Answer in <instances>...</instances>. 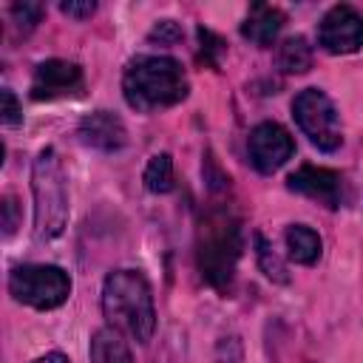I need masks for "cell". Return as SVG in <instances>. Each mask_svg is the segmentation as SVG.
Segmentation results:
<instances>
[{
  "label": "cell",
  "instance_id": "obj_23",
  "mask_svg": "<svg viewBox=\"0 0 363 363\" xmlns=\"http://www.w3.org/2000/svg\"><path fill=\"white\" fill-rule=\"evenodd\" d=\"M179 37H182V31L176 28L173 20H162V23L150 31V40H159V43H176Z\"/></svg>",
  "mask_w": 363,
  "mask_h": 363
},
{
  "label": "cell",
  "instance_id": "obj_22",
  "mask_svg": "<svg viewBox=\"0 0 363 363\" xmlns=\"http://www.w3.org/2000/svg\"><path fill=\"white\" fill-rule=\"evenodd\" d=\"M60 11L68 14V17H74V20H85V17H91L96 11V3H91V0H85V3L68 0V3H60Z\"/></svg>",
  "mask_w": 363,
  "mask_h": 363
},
{
  "label": "cell",
  "instance_id": "obj_9",
  "mask_svg": "<svg viewBox=\"0 0 363 363\" xmlns=\"http://www.w3.org/2000/svg\"><path fill=\"white\" fill-rule=\"evenodd\" d=\"M286 187H289L292 193H301V196H306V199H315L318 204H323V207H329V210H337V207L346 201L343 179H340V173H335V170H329V167L303 164V167H298L295 173H289Z\"/></svg>",
  "mask_w": 363,
  "mask_h": 363
},
{
  "label": "cell",
  "instance_id": "obj_6",
  "mask_svg": "<svg viewBox=\"0 0 363 363\" xmlns=\"http://www.w3.org/2000/svg\"><path fill=\"white\" fill-rule=\"evenodd\" d=\"M292 116L318 150L332 153V150L340 147V142H343L340 119H337V111H335L332 99L323 91H318V88L301 91L292 102Z\"/></svg>",
  "mask_w": 363,
  "mask_h": 363
},
{
  "label": "cell",
  "instance_id": "obj_4",
  "mask_svg": "<svg viewBox=\"0 0 363 363\" xmlns=\"http://www.w3.org/2000/svg\"><path fill=\"white\" fill-rule=\"evenodd\" d=\"M31 190H34V235L40 241H51L65 230L68 221L65 173L54 147H43L37 153L31 170Z\"/></svg>",
  "mask_w": 363,
  "mask_h": 363
},
{
  "label": "cell",
  "instance_id": "obj_17",
  "mask_svg": "<svg viewBox=\"0 0 363 363\" xmlns=\"http://www.w3.org/2000/svg\"><path fill=\"white\" fill-rule=\"evenodd\" d=\"M255 247H258V264H261V269H264V275L267 278H272V281H286V269H284V264L278 261V255L272 252V247L267 244V238L258 233L255 235Z\"/></svg>",
  "mask_w": 363,
  "mask_h": 363
},
{
  "label": "cell",
  "instance_id": "obj_5",
  "mask_svg": "<svg viewBox=\"0 0 363 363\" xmlns=\"http://www.w3.org/2000/svg\"><path fill=\"white\" fill-rule=\"evenodd\" d=\"M9 289L20 303L34 309H54L71 292V278L51 264H23L11 272Z\"/></svg>",
  "mask_w": 363,
  "mask_h": 363
},
{
  "label": "cell",
  "instance_id": "obj_3",
  "mask_svg": "<svg viewBox=\"0 0 363 363\" xmlns=\"http://www.w3.org/2000/svg\"><path fill=\"white\" fill-rule=\"evenodd\" d=\"M187 88V74L170 57H136L128 62L122 77L128 105L145 113L182 102Z\"/></svg>",
  "mask_w": 363,
  "mask_h": 363
},
{
  "label": "cell",
  "instance_id": "obj_7",
  "mask_svg": "<svg viewBox=\"0 0 363 363\" xmlns=\"http://www.w3.org/2000/svg\"><path fill=\"white\" fill-rule=\"evenodd\" d=\"M318 43L329 54H352L363 45V14L354 6H332L318 28Z\"/></svg>",
  "mask_w": 363,
  "mask_h": 363
},
{
  "label": "cell",
  "instance_id": "obj_19",
  "mask_svg": "<svg viewBox=\"0 0 363 363\" xmlns=\"http://www.w3.org/2000/svg\"><path fill=\"white\" fill-rule=\"evenodd\" d=\"M199 43H201V60L207 65H218V54L224 51V43L207 28H199Z\"/></svg>",
  "mask_w": 363,
  "mask_h": 363
},
{
  "label": "cell",
  "instance_id": "obj_12",
  "mask_svg": "<svg viewBox=\"0 0 363 363\" xmlns=\"http://www.w3.org/2000/svg\"><path fill=\"white\" fill-rule=\"evenodd\" d=\"M281 28H284V11L264 6V3H255L241 23V37L250 40L252 45H269Z\"/></svg>",
  "mask_w": 363,
  "mask_h": 363
},
{
  "label": "cell",
  "instance_id": "obj_11",
  "mask_svg": "<svg viewBox=\"0 0 363 363\" xmlns=\"http://www.w3.org/2000/svg\"><path fill=\"white\" fill-rule=\"evenodd\" d=\"M125 125L116 113L111 111H96V113H88L82 122H79V139L88 145V147H96V150H119L125 145Z\"/></svg>",
  "mask_w": 363,
  "mask_h": 363
},
{
  "label": "cell",
  "instance_id": "obj_2",
  "mask_svg": "<svg viewBox=\"0 0 363 363\" xmlns=\"http://www.w3.org/2000/svg\"><path fill=\"white\" fill-rule=\"evenodd\" d=\"M102 309L116 332H128L136 343H147L156 329L153 295L142 272L116 269L105 278L102 286Z\"/></svg>",
  "mask_w": 363,
  "mask_h": 363
},
{
  "label": "cell",
  "instance_id": "obj_10",
  "mask_svg": "<svg viewBox=\"0 0 363 363\" xmlns=\"http://www.w3.org/2000/svg\"><path fill=\"white\" fill-rule=\"evenodd\" d=\"M82 91V68L68 60H45L37 65L31 79V99H60Z\"/></svg>",
  "mask_w": 363,
  "mask_h": 363
},
{
  "label": "cell",
  "instance_id": "obj_16",
  "mask_svg": "<svg viewBox=\"0 0 363 363\" xmlns=\"http://www.w3.org/2000/svg\"><path fill=\"white\" fill-rule=\"evenodd\" d=\"M145 184L153 193H170L173 190V162L167 153H156L145 167Z\"/></svg>",
  "mask_w": 363,
  "mask_h": 363
},
{
  "label": "cell",
  "instance_id": "obj_15",
  "mask_svg": "<svg viewBox=\"0 0 363 363\" xmlns=\"http://www.w3.org/2000/svg\"><path fill=\"white\" fill-rule=\"evenodd\" d=\"M278 65L286 74H303L312 68V48L303 37H289L278 48Z\"/></svg>",
  "mask_w": 363,
  "mask_h": 363
},
{
  "label": "cell",
  "instance_id": "obj_18",
  "mask_svg": "<svg viewBox=\"0 0 363 363\" xmlns=\"http://www.w3.org/2000/svg\"><path fill=\"white\" fill-rule=\"evenodd\" d=\"M40 17H43V6L40 3H17V6H11V20L17 23V28L23 34H28L40 23Z\"/></svg>",
  "mask_w": 363,
  "mask_h": 363
},
{
  "label": "cell",
  "instance_id": "obj_8",
  "mask_svg": "<svg viewBox=\"0 0 363 363\" xmlns=\"http://www.w3.org/2000/svg\"><path fill=\"white\" fill-rule=\"evenodd\" d=\"M250 162L255 170L261 173H272L278 170L286 159H292L295 153V142L286 133V128H281L278 122H261L250 130Z\"/></svg>",
  "mask_w": 363,
  "mask_h": 363
},
{
  "label": "cell",
  "instance_id": "obj_13",
  "mask_svg": "<svg viewBox=\"0 0 363 363\" xmlns=\"http://www.w3.org/2000/svg\"><path fill=\"white\" fill-rule=\"evenodd\" d=\"M286 250H289L292 261L315 264L320 258V235L306 224H292L286 230Z\"/></svg>",
  "mask_w": 363,
  "mask_h": 363
},
{
  "label": "cell",
  "instance_id": "obj_20",
  "mask_svg": "<svg viewBox=\"0 0 363 363\" xmlns=\"http://www.w3.org/2000/svg\"><path fill=\"white\" fill-rule=\"evenodd\" d=\"M0 99H3V122L6 125H17L20 119H23V113H20V102H17V96L9 91V88H3V94H0Z\"/></svg>",
  "mask_w": 363,
  "mask_h": 363
},
{
  "label": "cell",
  "instance_id": "obj_21",
  "mask_svg": "<svg viewBox=\"0 0 363 363\" xmlns=\"http://www.w3.org/2000/svg\"><path fill=\"white\" fill-rule=\"evenodd\" d=\"M0 210H3V233L11 235V233L17 230V216H20L17 199H14V196H6L3 204H0Z\"/></svg>",
  "mask_w": 363,
  "mask_h": 363
},
{
  "label": "cell",
  "instance_id": "obj_14",
  "mask_svg": "<svg viewBox=\"0 0 363 363\" xmlns=\"http://www.w3.org/2000/svg\"><path fill=\"white\" fill-rule=\"evenodd\" d=\"M91 363H133L116 329H99L91 340Z\"/></svg>",
  "mask_w": 363,
  "mask_h": 363
},
{
  "label": "cell",
  "instance_id": "obj_1",
  "mask_svg": "<svg viewBox=\"0 0 363 363\" xmlns=\"http://www.w3.org/2000/svg\"><path fill=\"white\" fill-rule=\"evenodd\" d=\"M241 255V224L230 207H210L196 230V261L201 275L218 292H230Z\"/></svg>",
  "mask_w": 363,
  "mask_h": 363
},
{
  "label": "cell",
  "instance_id": "obj_24",
  "mask_svg": "<svg viewBox=\"0 0 363 363\" xmlns=\"http://www.w3.org/2000/svg\"><path fill=\"white\" fill-rule=\"evenodd\" d=\"M34 363H71L62 352H48V354H43V357H37Z\"/></svg>",
  "mask_w": 363,
  "mask_h": 363
}]
</instances>
